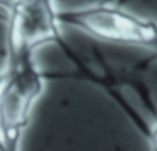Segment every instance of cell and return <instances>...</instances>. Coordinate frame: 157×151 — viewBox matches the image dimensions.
<instances>
[{
  "label": "cell",
  "instance_id": "3957f363",
  "mask_svg": "<svg viewBox=\"0 0 157 151\" xmlns=\"http://www.w3.org/2000/svg\"><path fill=\"white\" fill-rule=\"evenodd\" d=\"M146 137H148V140L152 146V151H157V116H155V123H154L152 128L149 126V131H148Z\"/></svg>",
  "mask_w": 157,
  "mask_h": 151
},
{
  "label": "cell",
  "instance_id": "6da1fadb",
  "mask_svg": "<svg viewBox=\"0 0 157 151\" xmlns=\"http://www.w3.org/2000/svg\"><path fill=\"white\" fill-rule=\"evenodd\" d=\"M46 76L34 60V51L8 52L5 80L0 88V131L8 151H19L33 108L45 91Z\"/></svg>",
  "mask_w": 157,
  "mask_h": 151
},
{
  "label": "cell",
  "instance_id": "7a4b0ae2",
  "mask_svg": "<svg viewBox=\"0 0 157 151\" xmlns=\"http://www.w3.org/2000/svg\"><path fill=\"white\" fill-rule=\"evenodd\" d=\"M57 19L60 25L77 28L103 42L157 51V23L122 10L108 0L59 11Z\"/></svg>",
  "mask_w": 157,
  "mask_h": 151
},
{
  "label": "cell",
  "instance_id": "277c9868",
  "mask_svg": "<svg viewBox=\"0 0 157 151\" xmlns=\"http://www.w3.org/2000/svg\"><path fill=\"white\" fill-rule=\"evenodd\" d=\"M108 2H113V0H108Z\"/></svg>",
  "mask_w": 157,
  "mask_h": 151
}]
</instances>
